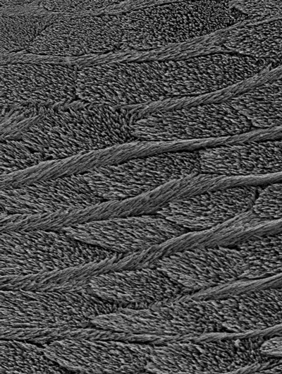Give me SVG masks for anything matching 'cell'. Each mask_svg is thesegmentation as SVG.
Listing matches in <instances>:
<instances>
[{
	"instance_id": "6da1fadb",
	"label": "cell",
	"mask_w": 282,
	"mask_h": 374,
	"mask_svg": "<svg viewBox=\"0 0 282 374\" xmlns=\"http://www.w3.org/2000/svg\"><path fill=\"white\" fill-rule=\"evenodd\" d=\"M120 308L88 291L1 290V339L44 345L71 338L118 339V333L92 326V318Z\"/></svg>"
},
{
	"instance_id": "7a4b0ae2",
	"label": "cell",
	"mask_w": 282,
	"mask_h": 374,
	"mask_svg": "<svg viewBox=\"0 0 282 374\" xmlns=\"http://www.w3.org/2000/svg\"><path fill=\"white\" fill-rule=\"evenodd\" d=\"M137 119L133 107H111L76 99L44 114L20 137L45 161L138 142L131 126Z\"/></svg>"
},
{
	"instance_id": "3957f363",
	"label": "cell",
	"mask_w": 282,
	"mask_h": 374,
	"mask_svg": "<svg viewBox=\"0 0 282 374\" xmlns=\"http://www.w3.org/2000/svg\"><path fill=\"white\" fill-rule=\"evenodd\" d=\"M119 50L149 51L212 34L252 20L231 1H167L117 13Z\"/></svg>"
},
{
	"instance_id": "277c9868",
	"label": "cell",
	"mask_w": 282,
	"mask_h": 374,
	"mask_svg": "<svg viewBox=\"0 0 282 374\" xmlns=\"http://www.w3.org/2000/svg\"><path fill=\"white\" fill-rule=\"evenodd\" d=\"M221 298L192 295L157 303L143 308H118L92 318V326L128 334L133 342H167L223 333Z\"/></svg>"
},
{
	"instance_id": "5b68a950",
	"label": "cell",
	"mask_w": 282,
	"mask_h": 374,
	"mask_svg": "<svg viewBox=\"0 0 282 374\" xmlns=\"http://www.w3.org/2000/svg\"><path fill=\"white\" fill-rule=\"evenodd\" d=\"M265 338L257 335L152 344L145 370L154 373H229L254 368L256 373L269 358L260 351Z\"/></svg>"
},
{
	"instance_id": "8992f818",
	"label": "cell",
	"mask_w": 282,
	"mask_h": 374,
	"mask_svg": "<svg viewBox=\"0 0 282 374\" xmlns=\"http://www.w3.org/2000/svg\"><path fill=\"white\" fill-rule=\"evenodd\" d=\"M0 276L64 269L120 254L83 243L62 230L0 232Z\"/></svg>"
},
{
	"instance_id": "52a82bcc",
	"label": "cell",
	"mask_w": 282,
	"mask_h": 374,
	"mask_svg": "<svg viewBox=\"0 0 282 374\" xmlns=\"http://www.w3.org/2000/svg\"><path fill=\"white\" fill-rule=\"evenodd\" d=\"M82 174L104 201L133 198L171 181L200 174L198 150L143 155Z\"/></svg>"
},
{
	"instance_id": "ba28073f",
	"label": "cell",
	"mask_w": 282,
	"mask_h": 374,
	"mask_svg": "<svg viewBox=\"0 0 282 374\" xmlns=\"http://www.w3.org/2000/svg\"><path fill=\"white\" fill-rule=\"evenodd\" d=\"M253 128L226 100L146 112L131 131L138 141L154 143L229 137Z\"/></svg>"
},
{
	"instance_id": "9c48e42d",
	"label": "cell",
	"mask_w": 282,
	"mask_h": 374,
	"mask_svg": "<svg viewBox=\"0 0 282 374\" xmlns=\"http://www.w3.org/2000/svg\"><path fill=\"white\" fill-rule=\"evenodd\" d=\"M79 67L47 61H11L0 66L1 109L55 108L78 99Z\"/></svg>"
},
{
	"instance_id": "30bf717a",
	"label": "cell",
	"mask_w": 282,
	"mask_h": 374,
	"mask_svg": "<svg viewBox=\"0 0 282 374\" xmlns=\"http://www.w3.org/2000/svg\"><path fill=\"white\" fill-rule=\"evenodd\" d=\"M47 356L70 373H142L152 344L111 339L71 338L43 345Z\"/></svg>"
},
{
	"instance_id": "8fae6325",
	"label": "cell",
	"mask_w": 282,
	"mask_h": 374,
	"mask_svg": "<svg viewBox=\"0 0 282 374\" xmlns=\"http://www.w3.org/2000/svg\"><path fill=\"white\" fill-rule=\"evenodd\" d=\"M121 38L117 13L84 15L49 24L23 53L55 58L103 54L119 50Z\"/></svg>"
},
{
	"instance_id": "7c38bea8",
	"label": "cell",
	"mask_w": 282,
	"mask_h": 374,
	"mask_svg": "<svg viewBox=\"0 0 282 374\" xmlns=\"http://www.w3.org/2000/svg\"><path fill=\"white\" fill-rule=\"evenodd\" d=\"M61 230L83 243L120 254L140 252L189 232L156 213L94 220Z\"/></svg>"
},
{
	"instance_id": "4fadbf2b",
	"label": "cell",
	"mask_w": 282,
	"mask_h": 374,
	"mask_svg": "<svg viewBox=\"0 0 282 374\" xmlns=\"http://www.w3.org/2000/svg\"><path fill=\"white\" fill-rule=\"evenodd\" d=\"M152 266L193 294L243 279L247 270L236 247L219 245L163 255Z\"/></svg>"
},
{
	"instance_id": "5bb4252c",
	"label": "cell",
	"mask_w": 282,
	"mask_h": 374,
	"mask_svg": "<svg viewBox=\"0 0 282 374\" xmlns=\"http://www.w3.org/2000/svg\"><path fill=\"white\" fill-rule=\"evenodd\" d=\"M83 174L50 178L0 189V213L42 215L80 209L103 202Z\"/></svg>"
},
{
	"instance_id": "9a60e30c",
	"label": "cell",
	"mask_w": 282,
	"mask_h": 374,
	"mask_svg": "<svg viewBox=\"0 0 282 374\" xmlns=\"http://www.w3.org/2000/svg\"><path fill=\"white\" fill-rule=\"evenodd\" d=\"M87 290L105 301L129 308L193 294L155 266L105 272L90 280Z\"/></svg>"
},
{
	"instance_id": "2e32d148",
	"label": "cell",
	"mask_w": 282,
	"mask_h": 374,
	"mask_svg": "<svg viewBox=\"0 0 282 374\" xmlns=\"http://www.w3.org/2000/svg\"><path fill=\"white\" fill-rule=\"evenodd\" d=\"M262 186H238L171 200L154 213L189 232L212 229L252 210Z\"/></svg>"
},
{
	"instance_id": "e0dca14e",
	"label": "cell",
	"mask_w": 282,
	"mask_h": 374,
	"mask_svg": "<svg viewBox=\"0 0 282 374\" xmlns=\"http://www.w3.org/2000/svg\"><path fill=\"white\" fill-rule=\"evenodd\" d=\"M200 174L228 176L282 174V138L198 150Z\"/></svg>"
},
{
	"instance_id": "ac0fdd59",
	"label": "cell",
	"mask_w": 282,
	"mask_h": 374,
	"mask_svg": "<svg viewBox=\"0 0 282 374\" xmlns=\"http://www.w3.org/2000/svg\"><path fill=\"white\" fill-rule=\"evenodd\" d=\"M225 333L243 334L282 327V294L278 286L231 295Z\"/></svg>"
},
{
	"instance_id": "d6986e66",
	"label": "cell",
	"mask_w": 282,
	"mask_h": 374,
	"mask_svg": "<svg viewBox=\"0 0 282 374\" xmlns=\"http://www.w3.org/2000/svg\"><path fill=\"white\" fill-rule=\"evenodd\" d=\"M124 254L64 269L42 271L23 275L0 276L1 290L36 291H72L87 288L96 275L114 270Z\"/></svg>"
},
{
	"instance_id": "ffe728a7",
	"label": "cell",
	"mask_w": 282,
	"mask_h": 374,
	"mask_svg": "<svg viewBox=\"0 0 282 374\" xmlns=\"http://www.w3.org/2000/svg\"><path fill=\"white\" fill-rule=\"evenodd\" d=\"M223 47L276 68L282 64V18L234 28L226 35Z\"/></svg>"
},
{
	"instance_id": "44dd1931",
	"label": "cell",
	"mask_w": 282,
	"mask_h": 374,
	"mask_svg": "<svg viewBox=\"0 0 282 374\" xmlns=\"http://www.w3.org/2000/svg\"><path fill=\"white\" fill-rule=\"evenodd\" d=\"M228 101L254 128L282 125V78L252 87Z\"/></svg>"
},
{
	"instance_id": "7402d4cb",
	"label": "cell",
	"mask_w": 282,
	"mask_h": 374,
	"mask_svg": "<svg viewBox=\"0 0 282 374\" xmlns=\"http://www.w3.org/2000/svg\"><path fill=\"white\" fill-rule=\"evenodd\" d=\"M235 247L241 253L249 280L274 277L282 275V231L248 237Z\"/></svg>"
},
{
	"instance_id": "603a6c76",
	"label": "cell",
	"mask_w": 282,
	"mask_h": 374,
	"mask_svg": "<svg viewBox=\"0 0 282 374\" xmlns=\"http://www.w3.org/2000/svg\"><path fill=\"white\" fill-rule=\"evenodd\" d=\"M51 359L43 345L1 339L0 373H70Z\"/></svg>"
},
{
	"instance_id": "cb8c5ba5",
	"label": "cell",
	"mask_w": 282,
	"mask_h": 374,
	"mask_svg": "<svg viewBox=\"0 0 282 374\" xmlns=\"http://www.w3.org/2000/svg\"><path fill=\"white\" fill-rule=\"evenodd\" d=\"M64 18L61 15L50 13L43 15L1 13V56L24 52L47 26Z\"/></svg>"
},
{
	"instance_id": "d4e9b609",
	"label": "cell",
	"mask_w": 282,
	"mask_h": 374,
	"mask_svg": "<svg viewBox=\"0 0 282 374\" xmlns=\"http://www.w3.org/2000/svg\"><path fill=\"white\" fill-rule=\"evenodd\" d=\"M44 162L41 153L30 150L20 139L0 142V176L24 171Z\"/></svg>"
},
{
	"instance_id": "484cf974",
	"label": "cell",
	"mask_w": 282,
	"mask_h": 374,
	"mask_svg": "<svg viewBox=\"0 0 282 374\" xmlns=\"http://www.w3.org/2000/svg\"><path fill=\"white\" fill-rule=\"evenodd\" d=\"M121 3L120 1L113 0L38 1L37 5L48 13L61 15L66 18H72V13L104 9Z\"/></svg>"
},
{
	"instance_id": "4316f807",
	"label": "cell",
	"mask_w": 282,
	"mask_h": 374,
	"mask_svg": "<svg viewBox=\"0 0 282 374\" xmlns=\"http://www.w3.org/2000/svg\"><path fill=\"white\" fill-rule=\"evenodd\" d=\"M231 2L241 13L257 22L282 18V0H239Z\"/></svg>"
},
{
	"instance_id": "83f0119b",
	"label": "cell",
	"mask_w": 282,
	"mask_h": 374,
	"mask_svg": "<svg viewBox=\"0 0 282 374\" xmlns=\"http://www.w3.org/2000/svg\"><path fill=\"white\" fill-rule=\"evenodd\" d=\"M256 373H282V356H269L266 363Z\"/></svg>"
}]
</instances>
